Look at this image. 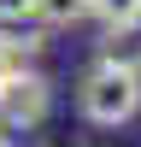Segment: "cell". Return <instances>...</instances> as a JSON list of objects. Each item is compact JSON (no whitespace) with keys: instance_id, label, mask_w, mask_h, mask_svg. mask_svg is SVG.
I'll list each match as a JSON object with an SVG mask.
<instances>
[{"instance_id":"5","label":"cell","mask_w":141,"mask_h":147,"mask_svg":"<svg viewBox=\"0 0 141 147\" xmlns=\"http://www.w3.org/2000/svg\"><path fill=\"white\" fill-rule=\"evenodd\" d=\"M94 18L106 30H129V24H141V0H94Z\"/></svg>"},{"instance_id":"3","label":"cell","mask_w":141,"mask_h":147,"mask_svg":"<svg viewBox=\"0 0 141 147\" xmlns=\"http://www.w3.org/2000/svg\"><path fill=\"white\" fill-rule=\"evenodd\" d=\"M100 59L141 71V24H129V30H106V41H100Z\"/></svg>"},{"instance_id":"1","label":"cell","mask_w":141,"mask_h":147,"mask_svg":"<svg viewBox=\"0 0 141 147\" xmlns=\"http://www.w3.org/2000/svg\"><path fill=\"white\" fill-rule=\"evenodd\" d=\"M77 106H82V118H88V124H100V129H117V124H129V118L141 112V71L100 59V65L82 77V88H77Z\"/></svg>"},{"instance_id":"8","label":"cell","mask_w":141,"mask_h":147,"mask_svg":"<svg viewBox=\"0 0 141 147\" xmlns=\"http://www.w3.org/2000/svg\"><path fill=\"white\" fill-rule=\"evenodd\" d=\"M0 147H6V136H0Z\"/></svg>"},{"instance_id":"6","label":"cell","mask_w":141,"mask_h":147,"mask_svg":"<svg viewBox=\"0 0 141 147\" xmlns=\"http://www.w3.org/2000/svg\"><path fill=\"white\" fill-rule=\"evenodd\" d=\"M35 18V0H0V24H23Z\"/></svg>"},{"instance_id":"2","label":"cell","mask_w":141,"mask_h":147,"mask_svg":"<svg viewBox=\"0 0 141 147\" xmlns=\"http://www.w3.org/2000/svg\"><path fill=\"white\" fill-rule=\"evenodd\" d=\"M47 106H53V82L41 77V71H12V82L0 88V118L6 124H23V129H35L47 118Z\"/></svg>"},{"instance_id":"4","label":"cell","mask_w":141,"mask_h":147,"mask_svg":"<svg viewBox=\"0 0 141 147\" xmlns=\"http://www.w3.org/2000/svg\"><path fill=\"white\" fill-rule=\"evenodd\" d=\"M35 18L41 24H82V18H94V0H35Z\"/></svg>"},{"instance_id":"7","label":"cell","mask_w":141,"mask_h":147,"mask_svg":"<svg viewBox=\"0 0 141 147\" xmlns=\"http://www.w3.org/2000/svg\"><path fill=\"white\" fill-rule=\"evenodd\" d=\"M18 65H23V59H18V53H6V47H0V88H6V82H12V71H18Z\"/></svg>"}]
</instances>
